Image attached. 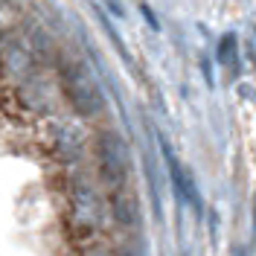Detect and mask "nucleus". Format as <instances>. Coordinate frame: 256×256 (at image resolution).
Instances as JSON below:
<instances>
[{
	"label": "nucleus",
	"mask_w": 256,
	"mask_h": 256,
	"mask_svg": "<svg viewBox=\"0 0 256 256\" xmlns=\"http://www.w3.org/2000/svg\"><path fill=\"white\" fill-rule=\"evenodd\" d=\"M64 90H67V96H70V102L76 105V111L79 114H96L99 108H102V96L96 94V88L88 82V76L82 73V70H76V79L64 70Z\"/></svg>",
	"instance_id": "nucleus-1"
},
{
	"label": "nucleus",
	"mask_w": 256,
	"mask_h": 256,
	"mask_svg": "<svg viewBox=\"0 0 256 256\" xmlns=\"http://www.w3.org/2000/svg\"><path fill=\"white\" fill-rule=\"evenodd\" d=\"M216 58H218V64H224V67L236 64V58H239V41H236V35H233V32H224V35H222L218 50H216Z\"/></svg>",
	"instance_id": "nucleus-2"
},
{
	"label": "nucleus",
	"mask_w": 256,
	"mask_h": 256,
	"mask_svg": "<svg viewBox=\"0 0 256 256\" xmlns=\"http://www.w3.org/2000/svg\"><path fill=\"white\" fill-rule=\"evenodd\" d=\"M140 12H143V18L148 20V26H152L154 32H160V20L154 18V12H152V6H148V3H140Z\"/></svg>",
	"instance_id": "nucleus-3"
}]
</instances>
